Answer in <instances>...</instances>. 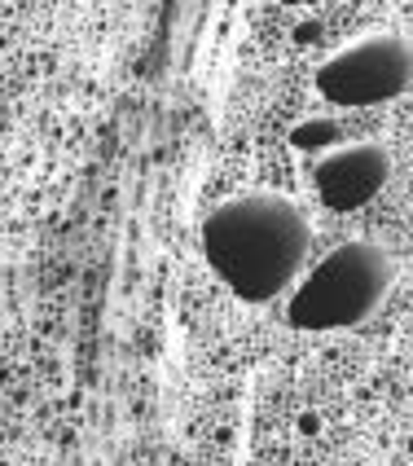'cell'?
<instances>
[{
    "instance_id": "obj_2",
    "label": "cell",
    "mask_w": 413,
    "mask_h": 466,
    "mask_svg": "<svg viewBox=\"0 0 413 466\" xmlns=\"http://www.w3.org/2000/svg\"><path fill=\"white\" fill-rule=\"evenodd\" d=\"M391 278L396 264L378 242H343L299 282L286 317L295 330H312V335L361 326L388 299Z\"/></svg>"
},
{
    "instance_id": "obj_3",
    "label": "cell",
    "mask_w": 413,
    "mask_h": 466,
    "mask_svg": "<svg viewBox=\"0 0 413 466\" xmlns=\"http://www.w3.org/2000/svg\"><path fill=\"white\" fill-rule=\"evenodd\" d=\"M413 49L396 31H369L317 66V93L335 106H378L409 93Z\"/></svg>"
},
{
    "instance_id": "obj_4",
    "label": "cell",
    "mask_w": 413,
    "mask_h": 466,
    "mask_svg": "<svg viewBox=\"0 0 413 466\" xmlns=\"http://www.w3.org/2000/svg\"><path fill=\"white\" fill-rule=\"evenodd\" d=\"M391 177V155L383 141H348L312 167V185L321 203L335 211H357L383 194Z\"/></svg>"
},
{
    "instance_id": "obj_5",
    "label": "cell",
    "mask_w": 413,
    "mask_h": 466,
    "mask_svg": "<svg viewBox=\"0 0 413 466\" xmlns=\"http://www.w3.org/2000/svg\"><path fill=\"white\" fill-rule=\"evenodd\" d=\"M335 137H338L335 119H304L299 128H290V146L295 150H330Z\"/></svg>"
},
{
    "instance_id": "obj_1",
    "label": "cell",
    "mask_w": 413,
    "mask_h": 466,
    "mask_svg": "<svg viewBox=\"0 0 413 466\" xmlns=\"http://www.w3.org/2000/svg\"><path fill=\"white\" fill-rule=\"evenodd\" d=\"M308 211L286 194H237L206 216L203 251L220 282L247 304H268L308 256Z\"/></svg>"
}]
</instances>
